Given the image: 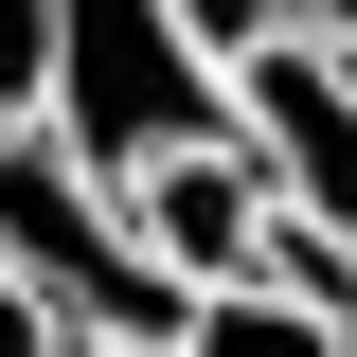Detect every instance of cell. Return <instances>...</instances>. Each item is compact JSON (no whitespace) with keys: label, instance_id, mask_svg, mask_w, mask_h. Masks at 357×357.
Wrapping results in <instances>:
<instances>
[{"label":"cell","instance_id":"cell-1","mask_svg":"<svg viewBox=\"0 0 357 357\" xmlns=\"http://www.w3.org/2000/svg\"><path fill=\"white\" fill-rule=\"evenodd\" d=\"M36 126L126 197V178L178 161V143H232V72L178 36V0H54V89H36Z\"/></svg>","mask_w":357,"mask_h":357},{"label":"cell","instance_id":"cell-2","mask_svg":"<svg viewBox=\"0 0 357 357\" xmlns=\"http://www.w3.org/2000/svg\"><path fill=\"white\" fill-rule=\"evenodd\" d=\"M0 286H36L72 340H178V286L143 268L126 197H107L54 126H0Z\"/></svg>","mask_w":357,"mask_h":357},{"label":"cell","instance_id":"cell-3","mask_svg":"<svg viewBox=\"0 0 357 357\" xmlns=\"http://www.w3.org/2000/svg\"><path fill=\"white\" fill-rule=\"evenodd\" d=\"M232 143L304 232H357V54H321V36L232 54Z\"/></svg>","mask_w":357,"mask_h":357},{"label":"cell","instance_id":"cell-4","mask_svg":"<svg viewBox=\"0 0 357 357\" xmlns=\"http://www.w3.org/2000/svg\"><path fill=\"white\" fill-rule=\"evenodd\" d=\"M126 232H143V268H161L178 304H215V286H250V268H268L286 197L250 178V143H178V161L126 178Z\"/></svg>","mask_w":357,"mask_h":357},{"label":"cell","instance_id":"cell-5","mask_svg":"<svg viewBox=\"0 0 357 357\" xmlns=\"http://www.w3.org/2000/svg\"><path fill=\"white\" fill-rule=\"evenodd\" d=\"M178 357H357V321L286 304V286H215V304H178Z\"/></svg>","mask_w":357,"mask_h":357},{"label":"cell","instance_id":"cell-6","mask_svg":"<svg viewBox=\"0 0 357 357\" xmlns=\"http://www.w3.org/2000/svg\"><path fill=\"white\" fill-rule=\"evenodd\" d=\"M54 89V0H0V126H36Z\"/></svg>","mask_w":357,"mask_h":357},{"label":"cell","instance_id":"cell-7","mask_svg":"<svg viewBox=\"0 0 357 357\" xmlns=\"http://www.w3.org/2000/svg\"><path fill=\"white\" fill-rule=\"evenodd\" d=\"M178 36L232 72V54H268V36H286V0H178Z\"/></svg>","mask_w":357,"mask_h":357},{"label":"cell","instance_id":"cell-8","mask_svg":"<svg viewBox=\"0 0 357 357\" xmlns=\"http://www.w3.org/2000/svg\"><path fill=\"white\" fill-rule=\"evenodd\" d=\"M0 357H72V321H54L36 286H0Z\"/></svg>","mask_w":357,"mask_h":357},{"label":"cell","instance_id":"cell-9","mask_svg":"<svg viewBox=\"0 0 357 357\" xmlns=\"http://www.w3.org/2000/svg\"><path fill=\"white\" fill-rule=\"evenodd\" d=\"M286 36H321V54H357V0H286Z\"/></svg>","mask_w":357,"mask_h":357},{"label":"cell","instance_id":"cell-10","mask_svg":"<svg viewBox=\"0 0 357 357\" xmlns=\"http://www.w3.org/2000/svg\"><path fill=\"white\" fill-rule=\"evenodd\" d=\"M72 357H178V340H72Z\"/></svg>","mask_w":357,"mask_h":357}]
</instances>
